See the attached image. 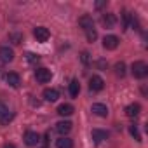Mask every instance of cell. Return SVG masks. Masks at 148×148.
<instances>
[{"mask_svg": "<svg viewBox=\"0 0 148 148\" xmlns=\"http://www.w3.org/2000/svg\"><path fill=\"white\" fill-rule=\"evenodd\" d=\"M131 71H132V75H134L136 79H145V77L148 75V66H146V63H143V61H136V63H132Z\"/></svg>", "mask_w": 148, "mask_h": 148, "instance_id": "obj_1", "label": "cell"}, {"mask_svg": "<svg viewBox=\"0 0 148 148\" xmlns=\"http://www.w3.org/2000/svg\"><path fill=\"white\" fill-rule=\"evenodd\" d=\"M35 79H37V82H40V84H47V82H51V79H52V73H51V70H47V68H37V70H35Z\"/></svg>", "mask_w": 148, "mask_h": 148, "instance_id": "obj_2", "label": "cell"}, {"mask_svg": "<svg viewBox=\"0 0 148 148\" xmlns=\"http://www.w3.org/2000/svg\"><path fill=\"white\" fill-rule=\"evenodd\" d=\"M12 59H14V51L11 47H7V45L0 47V61L2 63H11Z\"/></svg>", "mask_w": 148, "mask_h": 148, "instance_id": "obj_3", "label": "cell"}, {"mask_svg": "<svg viewBox=\"0 0 148 148\" xmlns=\"http://www.w3.org/2000/svg\"><path fill=\"white\" fill-rule=\"evenodd\" d=\"M33 35H35V38H37L38 42H47L49 37H51V33H49V30H47L45 26H37L35 32H33Z\"/></svg>", "mask_w": 148, "mask_h": 148, "instance_id": "obj_4", "label": "cell"}, {"mask_svg": "<svg viewBox=\"0 0 148 148\" xmlns=\"http://www.w3.org/2000/svg\"><path fill=\"white\" fill-rule=\"evenodd\" d=\"M103 47L108 49V51L117 49V47H119V37H115V35H106V37L103 38Z\"/></svg>", "mask_w": 148, "mask_h": 148, "instance_id": "obj_5", "label": "cell"}, {"mask_svg": "<svg viewBox=\"0 0 148 148\" xmlns=\"http://www.w3.org/2000/svg\"><path fill=\"white\" fill-rule=\"evenodd\" d=\"M89 87H91V91H94V92L103 91V87H105V80H103L101 77L94 75V77H91V80H89Z\"/></svg>", "mask_w": 148, "mask_h": 148, "instance_id": "obj_6", "label": "cell"}, {"mask_svg": "<svg viewBox=\"0 0 148 148\" xmlns=\"http://www.w3.org/2000/svg\"><path fill=\"white\" fill-rule=\"evenodd\" d=\"M25 143H26L28 146H37V145L40 143V136H38V132H35V131H28V132L25 134Z\"/></svg>", "mask_w": 148, "mask_h": 148, "instance_id": "obj_7", "label": "cell"}, {"mask_svg": "<svg viewBox=\"0 0 148 148\" xmlns=\"http://www.w3.org/2000/svg\"><path fill=\"white\" fill-rule=\"evenodd\" d=\"M115 23H117V16H115V14L108 12V14H103V16H101V25H103L105 28H113Z\"/></svg>", "mask_w": 148, "mask_h": 148, "instance_id": "obj_8", "label": "cell"}, {"mask_svg": "<svg viewBox=\"0 0 148 148\" xmlns=\"http://www.w3.org/2000/svg\"><path fill=\"white\" fill-rule=\"evenodd\" d=\"M79 25L82 26V30H84V32L94 30V21H92V18H91V16H82V18L79 19Z\"/></svg>", "mask_w": 148, "mask_h": 148, "instance_id": "obj_9", "label": "cell"}, {"mask_svg": "<svg viewBox=\"0 0 148 148\" xmlns=\"http://www.w3.org/2000/svg\"><path fill=\"white\" fill-rule=\"evenodd\" d=\"M91 112H92L94 115H98V117H106V115H108V108H106V105H103V103H94L92 108H91Z\"/></svg>", "mask_w": 148, "mask_h": 148, "instance_id": "obj_10", "label": "cell"}, {"mask_svg": "<svg viewBox=\"0 0 148 148\" xmlns=\"http://www.w3.org/2000/svg\"><path fill=\"white\" fill-rule=\"evenodd\" d=\"M56 131H58L61 136H66V134L71 131V122H68V120H61V122H58V124H56Z\"/></svg>", "mask_w": 148, "mask_h": 148, "instance_id": "obj_11", "label": "cell"}, {"mask_svg": "<svg viewBox=\"0 0 148 148\" xmlns=\"http://www.w3.org/2000/svg\"><path fill=\"white\" fill-rule=\"evenodd\" d=\"M5 80H7V84H9L11 87H19V84H21V77L18 75V73H14V71L7 73V75H5Z\"/></svg>", "mask_w": 148, "mask_h": 148, "instance_id": "obj_12", "label": "cell"}, {"mask_svg": "<svg viewBox=\"0 0 148 148\" xmlns=\"http://www.w3.org/2000/svg\"><path fill=\"white\" fill-rule=\"evenodd\" d=\"M139 113H141V106H139V103H131V105L125 108V115L131 117V119H132V117H138Z\"/></svg>", "mask_w": 148, "mask_h": 148, "instance_id": "obj_13", "label": "cell"}, {"mask_svg": "<svg viewBox=\"0 0 148 148\" xmlns=\"http://www.w3.org/2000/svg\"><path fill=\"white\" fill-rule=\"evenodd\" d=\"M58 113H59L61 117H70V115L73 113V106L68 105V103H63V105L58 106Z\"/></svg>", "mask_w": 148, "mask_h": 148, "instance_id": "obj_14", "label": "cell"}, {"mask_svg": "<svg viewBox=\"0 0 148 148\" xmlns=\"http://www.w3.org/2000/svg\"><path fill=\"white\" fill-rule=\"evenodd\" d=\"M108 138V132L106 131H103V129H92V139L96 141V143H101V141H105Z\"/></svg>", "mask_w": 148, "mask_h": 148, "instance_id": "obj_15", "label": "cell"}, {"mask_svg": "<svg viewBox=\"0 0 148 148\" xmlns=\"http://www.w3.org/2000/svg\"><path fill=\"white\" fill-rule=\"evenodd\" d=\"M58 98H59V92H58L56 89H45V91H44V99H45V101H51V103H52V101H56Z\"/></svg>", "mask_w": 148, "mask_h": 148, "instance_id": "obj_16", "label": "cell"}, {"mask_svg": "<svg viewBox=\"0 0 148 148\" xmlns=\"http://www.w3.org/2000/svg\"><path fill=\"white\" fill-rule=\"evenodd\" d=\"M56 148H73V141H71L70 138L63 136V138H59V139L56 141Z\"/></svg>", "mask_w": 148, "mask_h": 148, "instance_id": "obj_17", "label": "cell"}, {"mask_svg": "<svg viewBox=\"0 0 148 148\" xmlns=\"http://www.w3.org/2000/svg\"><path fill=\"white\" fill-rule=\"evenodd\" d=\"M79 92H80V84H79V80H71V84H70V94H71V98H77Z\"/></svg>", "mask_w": 148, "mask_h": 148, "instance_id": "obj_18", "label": "cell"}, {"mask_svg": "<svg viewBox=\"0 0 148 148\" xmlns=\"http://www.w3.org/2000/svg\"><path fill=\"white\" fill-rule=\"evenodd\" d=\"M9 40H11L12 44H16V45H18V44H21V42H23V35H21V33L12 32V33L9 35Z\"/></svg>", "mask_w": 148, "mask_h": 148, "instance_id": "obj_19", "label": "cell"}, {"mask_svg": "<svg viewBox=\"0 0 148 148\" xmlns=\"http://www.w3.org/2000/svg\"><path fill=\"white\" fill-rule=\"evenodd\" d=\"M129 132H131V136L136 139V141H141V134H139V131H138V125H129Z\"/></svg>", "mask_w": 148, "mask_h": 148, "instance_id": "obj_20", "label": "cell"}, {"mask_svg": "<svg viewBox=\"0 0 148 148\" xmlns=\"http://www.w3.org/2000/svg\"><path fill=\"white\" fill-rule=\"evenodd\" d=\"M115 73H117L119 77H124V75H125V63H122V61L117 63V64H115Z\"/></svg>", "mask_w": 148, "mask_h": 148, "instance_id": "obj_21", "label": "cell"}, {"mask_svg": "<svg viewBox=\"0 0 148 148\" xmlns=\"http://www.w3.org/2000/svg\"><path fill=\"white\" fill-rule=\"evenodd\" d=\"M12 119H14V115H12V113H7V115H4L2 119H0V122H2V125H7Z\"/></svg>", "mask_w": 148, "mask_h": 148, "instance_id": "obj_22", "label": "cell"}, {"mask_svg": "<svg viewBox=\"0 0 148 148\" xmlns=\"http://www.w3.org/2000/svg\"><path fill=\"white\" fill-rule=\"evenodd\" d=\"M86 35H87V40H89V42H94V40H96V37H98L96 30H89V32H86Z\"/></svg>", "mask_w": 148, "mask_h": 148, "instance_id": "obj_23", "label": "cell"}, {"mask_svg": "<svg viewBox=\"0 0 148 148\" xmlns=\"http://www.w3.org/2000/svg\"><path fill=\"white\" fill-rule=\"evenodd\" d=\"M7 113H9V108H7L4 103H0V119H2L4 115H7Z\"/></svg>", "mask_w": 148, "mask_h": 148, "instance_id": "obj_24", "label": "cell"}, {"mask_svg": "<svg viewBox=\"0 0 148 148\" xmlns=\"http://www.w3.org/2000/svg\"><path fill=\"white\" fill-rule=\"evenodd\" d=\"M26 59H28L30 63H33V61H38V56L33 54V52H26Z\"/></svg>", "mask_w": 148, "mask_h": 148, "instance_id": "obj_25", "label": "cell"}, {"mask_svg": "<svg viewBox=\"0 0 148 148\" xmlns=\"http://www.w3.org/2000/svg\"><path fill=\"white\" fill-rule=\"evenodd\" d=\"M82 61H84L86 64L89 63V52H82Z\"/></svg>", "mask_w": 148, "mask_h": 148, "instance_id": "obj_26", "label": "cell"}, {"mask_svg": "<svg viewBox=\"0 0 148 148\" xmlns=\"http://www.w3.org/2000/svg\"><path fill=\"white\" fill-rule=\"evenodd\" d=\"M105 4H106V2H98V4H96V7H98V9H101V7H103Z\"/></svg>", "mask_w": 148, "mask_h": 148, "instance_id": "obj_27", "label": "cell"}, {"mask_svg": "<svg viewBox=\"0 0 148 148\" xmlns=\"http://www.w3.org/2000/svg\"><path fill=\"white\" fill-rule=\"evenodd\" d=\"M4 148H16V146H14V145H5Z\"/></svg>", "mask_w": 148, "mask_h": 148, "instance_id": "obj_28", "label": "cell"}]
</instances>
